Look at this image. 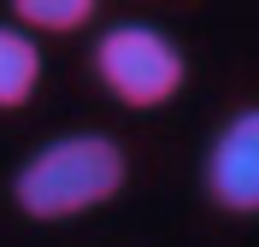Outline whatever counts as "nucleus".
Segmentation results:
<instances>
[{"mask_svg":"<svg viewBox=\"0 0 259 247\" xmlns=\"http://www.w3.org/2000/svg\"><path fill=\"white\" fill-rule=\"evenodd\" d=\"M130 153L106 130H65L12 171V206L30 224H71L124 194Z\"/></svg>","mask_w":259,"mask_h":247,"instance_id":"obj_1","label":"nucleus"},{"mask_svg":"<svg viewBox=\"0 0 259 247\" xmlns=\"http://www.w3.org/2000/svg\"><path fill=\"white\" fill-rule=\"evenodd\" d=\"M89 77L130 112H159L189 88V53L165 24L118 18L89 47Z\"/></svg>","mask_w":259,"mask_h":247,"instance_id":"obj_2","label":"nucleus"},{"mask_svg":"<svg viewBox=\"0 0 259 247\" xmlns=\"http://www.w3.org/2000/svg\"><path fill=\"white\" fill-rule=\"evenodd\" d=\"M200 188L218 212L230 218H259V100L212 130L206 159H200Z\"/></svg>","mask_w":259,"mask_h":247,"instance_id":"obj_3","label":"nucleus"},{"mask_svg":"<svg viewBox=\"0 0 259 247\" xmlns=\"http://www.w3.org/2000/svg\"><path fill=\"white\" fill-rule=\"evenodd\" d=\"M41 77H48L41 35L24 30L18 18H0V112H24L41 94Z\"/></svg>","mask_w":259,"mask_h":247,"instance_id":"obj_4","label":"nucleus"},{"mask_svg":"<svg viewBox=\"0 0 259 247\" xmlns=\"http://www.w3.org/2000/svg\"><path fill=\"white\" fill-rule=\"evenodd\" d=\"M95 12H100V0H12V18L35 35H77V30H89Z\"/></svg>","mask_w":259,"mask_h":247,"instance_id":"obj_5","label":"nucleus"}]
</instances>
